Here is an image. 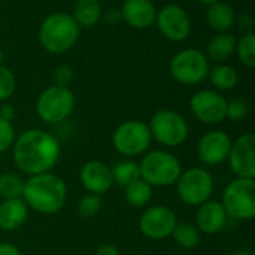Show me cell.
Returning <instances> with one entry per match:
<instances>
[{
    "label": "cell",
    "mask_w": 255,
    "mask_h": 255,
    "mask_svg": "<svg viewBox=\"0 0 255 255\" xmlns=\"http://www.w3.org/2000/svg\"><path fill=\"white\" fill-rule=\"evenodd\" d=\"M61 155V145L55 136L39 128L22 131L12 145L16 169L28 176L51 172Z\"/></svg>",
    "instance_id": "cell-1"
},
{
    "label": "cell",
    "mask_w": 255,
    "mask_h": 255,
    "mask_svg": "<svg viewBox=\"0 0 255 255\" xmlns=\"http://www.w3.org/2000/svg\"><path fill=\"white\" fill-rule=\"evenodd\" d=\"M28 209L42 215H54L60 212L67 199L66 182L55 173L46 172L33 175L24 181L22 197Z\"/></svg>",
    "instance_id": "cell-2"
},
{
    "label": "cell",
    "mask_w": 255,
    "mask_h": 255,
    "mask_svg": "<svg viewBox=\"0 0 255 255\" xmlns=\"http://www.w3.org/2000/svg\"><path fill=\"white\" fill-rule=\"evenodd\" d=\"M79 37V25L72 15L52 13L40 25L39 40L40 45L52 54H61L69 51Z\"/></svg>",
    "instance_id": "cell-3"
},
{
    "label": "cell",
    "mask_w": 255,
    "mask_h": 255,
    "mask_svg": "<svg viewBox=\"0 0 255 255\" xmlns=\"http://www.w3.org/2000/svg\"><path fill=\"white\" fill-rule=\"evenodd\" d=\"M139 170L140 178L151 187H170L176 184L182 166L172 152L155 149L143 155L139 163Z\"/></svg>",
    "instance_id": "cell-4"
},
{
    "label": "cell",
    "mask_w": 255,
    "mask_h": 255,
    "mask_svg": "<svg viewBox=\"0 0 255 255\" xmlns=\"http://www.w3.org/2000/svg\"><path fill=\"white\" fill-rule=\"evenodd\" d=\"M227 215L233 220L250 221L255 217V179L236 178L223 193V202Z\"/></svg>",
    "instance_id": "cell-5"
},
{
    "label": "cell",
    "mask_w": 255,
    "mask_h": 255,
    "mask_svg": "<svg viewBox=\"0 0 255 255\" xmlns=\"http://www.w3.org/2000/svg\"><path fill=\"white\" fill-rule=\"evenodd\" d=\"M176 193L182 203L199 208L211 200L214 193V178L203 167H188L181 172L176 181Z\"/></svg>",
    "instance_id": "cell-6"
},
{
    "label": "cell",
    "mask_w": 255,
    "mask_h": 255,
    "mask_svg": "<svg viewBox=\"0 0 255 255\" xmlns=\"http://www.w3.org/2000/svg\"><path fill=\"white\" fill-rule=\"evenodd\" d=\"M75 109V96L67 87L52 85L42 91L36 103L37 117L46 124L66 121Z\"/></svg>",
    "instance_id": "cell-7"
},
{
    "label": "cell",
    "mask_w": 255,
    "mask_h": 255,
    "mask_svg": "<svg viewBox=\"0 0 255 255\" xmlns=\"http://www.w3.org/2000/svg\"><path fill=\"white\" fill-rule=\"evenodd\" d=\"M148 127L151 137L166 148H176L182 145L190 133L185 118L170 109L155 112Z\"/></svg>",
    "instance_id": "cell-8"
},
{
    "label": "cell",
    "mask_w": 255,
    "mask_h": 255,
    "mask_svg": "<svg viewBox=\"0 0 255 255\" xmlns=\"http://www.w3.org/2000/svg\"><path fill=\"white\" fill-rule=\"evenodd\" d=\"M151 131L148 124L139 120L124 121L117 127L112 136L114 148L124 157H136L151 146Z\"/></svg>",
    "instance_id": "cell-9"
},
{
    "label": "cell",
    "mask_w": 255,
    "mask_h": 255,
    "mask_svg": "<svg viewBox=\"0 0 255 255\" xmlns=\"http://www.w3.org/2000/svg\"><path fill=\"white\" fill-rule=\"evenodd\" d=\"M209 61L199 49H184L178 52L170 63L172 76L185 85H194L208 78Z\"/></svg>",
    "instance_id": "cell-10"
},
{
    "label": "cell",
    "mask_w": 255,
    "mask_h": 255,
    "mask_svg": "<svg viewBox=\"0 0 255 255\" xmlns=\"http://www.w3.org/2000/svg\"><path fill=\"white\" fill-rule=\"evenodd\" d=\"M176 224V214L166 205H155L145 209L139 220V229L142 235L152 241L170 238Z\"/></svg>",
    "instance_id": "cell-11"
},
{
    "label": "cell",
    "mask_w": 255,
    "mask_h": 255,
    "mask_svg": "<svg viewBox=\"0 0 255 255\" xmlns=\"http://www.w3.org/2000/svg\"><path fill=\"white\" fill-rule=\"evenodd\" d=\"M190 109L200 123L218 124L226 120L227 100L218 91L202 90L191 97Z\"/></svg>",
    "instance_id": "cell-12"
},
{
    "label": "cell",
    "mask_w": 255,
    "mask_h": 255,
    "mask_svg": "<svg viewBox=\"0 0 255 255\" xmlns=\"http://www.w3.org/2000/svg\"><path fill=\"white\" fill-rule=\"evenodd\" d=\"M229 163L236 178L255 179V136L245 133L233 143L229 154Z\"/></svg>",
    "instance_id": "cell-13"
},
{
    "label": "cell",
    "mask_w": 255,
    "mask_h": 255,
    "mask_svg": "<svg viewBox=\"0 0 255 255\" xmlns=\"http://www.w3.org/2000/svg\"><path fill=\"white\" fill-rule=\"evenodd\" d=\"M232 137L223 130L205 133L197 143V157L206 166H218L227 161L232 149Z\"/></svg>",
    "instance_id": "cell-14"
},
{
    "label": "cell",
    "mask_w": 255,
    "mask_h": 255,
    "mask_svg": "<svg viewBox=\"0 0 255 255\" xmlns=\"http://www.w3.org/2000/svg\"><path fill=\"white\" fill-rule=\"evenodd\" d=\"M155 24L161 34L173 42L187 39L191 31V21L188 13L178 4H167L160 12H157Z\"/></svg>",
    "instance_id": "cell-15"
},
{
    "label": "cell",
    "mask_w": 255,
    "mask_h": 255,
    "mask_svg": "<svg viewBox=\"0 0 255 255\" xmlns=\"http://www.w3.org/2000/svg\"><path fill=\"white\" fill-rule=\"evenodd\" d=\"M79 179H81L82 187L88 193L97 194V196L108 193L114 185L111 167L108 164H105L103 161H99V160L87 161L81 167Z\"/></svg>",
    "instance_id": "cell-16"
},
{
    "label": "cell",
    "mask_w": 255,
    "mask_h": 255,
    "mask_svg": "<svg viewBox=\"0 0 255 255\" xmlns=\"http://www.w3.org/2000/svg\"><path fill=\"white\" fill-rule=\"evenodd\" d=\"M227 220H229V215L224 206L221 205V202L208 200L203 205H200L197 209L196 227L199 229L200 233L217 235L226 227Z\"/></svg>",
    "instance_id": "cell-17"
},
{
    "label": "cell",
    "mask_w": 255,
    "mask_h": 255,
    "mask_svg": "<svg viewBox=\"0 0 255 255\" xmlns=\"http://www.w3.org/2000/svg\"><path fill=\"white\" fill-rule=\"evenodd\" d=\"M157 9L149 0H126L121 18L134 28H146L155 22Z\"/></svg>",
    "instance_id": "cell-18"
},
{
    "label": "cell",
    "mask_w": 255,
    "mask_h": 255,
    "mask_svg": "<svg viewBox=\"0 0 255 255\" xmlns=\"http://www.w3.org/2000/svg\"><path fill=\"white\" fill-rule=\"evenodd\" d=\"M28 217V206L24 200L7 199L0 203V229L4 232H16L24 226Z\"/></svg>",
    "instance_id": "cell-19"
},
{
    "label": "cell",
    "mask_w": 255,
    "mask_h": 255,
    "mask_svg": "<svg viewBox=\"0 0 255 255\" xmlns=\"http://www.w3.org/2000/svg\"><path fill=\"white\" fill-rule=\"evenodd\" d=\"M235 9L223 1H217L214 4L209 6L208 13H206V21L211 25V28H214L215 31L221 33V31H227L229 28H232V25L235 24Z\"/></svg>",
    "instance_id": "cell-20"
},
{
    "label": "cell",
    "mask_w": 255,
    "mask_h": 255,
    "mask_svg": "<svg viewBox=\"0 0 255 255\" xmlns=\"http://www.w3.org/2000/svg\"><path fill=\"white\" fill-rule=\"evenodd\" d=\"M72 16L79 27H93L102 16V6L99 0H78Z\"/></svg>",
    "instance_id": "cell-21"
},
{
    "label": "cell",
    "mask_w": 255,
    "mask_h": 255,
    "mask_svg": "<svg viewBox=\"0 0 255 255\" xmlns=\"http://www.w3.org/2000/svg\"><path fill=\"white\" fill-rule=\"evenodd\" d=\"M124 197L130 206L143 208L152 199V187L146 184L142 178H139L127 187H124Z\"/></svg>",
    "instance_id": "cell-22"
},
{
    "label": "cell",
    "mask_w": 255,
    "mask_h": 255,
    "mask_svg": "<svg viewBox=\"0 0 255 255\" xmlns=\"http://www.w3.org/2000/svg\"><path fill=\"white\" fill-rule=\"evenodd\" d=\"M208 76L211 79V84L220 91H230L239 82V75L236 69L227 64H220L214 67L212 70H209Z\"/></svg>",
    "instance_id": "cell-23"
},
{
    "label": "cell",
    "mask_w": 255,
    "mask_h": 255,
    "mask_svg": "<svg viewBox=\"0 0 255 255\" xmlns=\"http://www.w3.org/2000/svg\"><path fill=\"white\" fill-rule=\"evenodd\" d=\"M236 43L232 34H217L208 45V54L214 61H226L236 51Z\"/></svg>",
    "instance_id": "cell-24"
},
{
    "label": "cell",
    "mask_w": 255,
    "mask_h": 255,
    "mask_svg": "<svg viewBox=\"0 0 255 255\" xmlns=\"http://www.w3.org/2000/svg\"><path fill=\"white\" fill-rule=\"evenodd\" d=\"M112 181L115 185L118 187H127L128 184H131L133 181L140 178V170H139V164L136 161L131 160H123L118 161L112 169Z\"/></svg>",
    "instance_id": "cell-25"
},
{
    "label": "cell",
    "mask_w": 255,
    "mask_h": 255,
    "mask_svg": "<svg viewBox=\"0 0 255 255\" xmlns=\"http://www.w3.org/2000/svg\"><path fill=\"white\" fill-rule=\"evenodd\" d=\"M175 242L184 248V250H193L200 244V238L202 233L199 232V229L194 224L190 223H178L173 233H172Z\"/></svg>",
    "instance_id": "cell-26"
},
{
    "label": "cell",
    "mask_w": 255,
    "mask_h": 255,
    "mask_svg": "<svg viewBox=\"0 0 255 255\" xmlns=\"http://www.w3.org/2000/svg\"><path fill=\"white\" fill-rule=\"evenodd\" d=\"M24 191V179L16 173H1L0 175V199H19Z\"/></svg>",
    "instance_id": "cell-27"
},
{
    "label": "cell",
    "mask_w": 255,
    "mask_h": 255,
    "mask_svg": "<svg viewBox=\"0 0 255 255\" xmlns=\"http://www.w3.org/2000/svg\"><path fill=\"white\" fill-rule=\"evenodd\" d=\"M102 206H103V200L100 196L87 193L85 196H82L79 199L78 206H76V212L79 217L88 220V218H94L102 211Z\"/></svg>",
    "instance_id": "cell-28"
},
{
    "label": "cell",
    "mask_w": 255,
    "mask_h": 255,
    "mask_svg": "<svg viewBox=\"0 0 255 255\" xmlns=\"http://www.w3.org/2000/svg\"><path fill=\"white\" fill-rule=\"evenodd\" d=\"M236 51L239 55V60L250 69L255 67V36L254 33L245 34L238 43Z\"/></svg>",
    "instance_id": "cell-29"
},
{
    "label": "cell",
    "mask_w": 255,
    "mask_h": 255,
    "mask_svg": "<svg viewBox=\"0 0 255 255\" xmlns=\"http://www.w3.org/2000/svg\"><path fill=\"white\" fill-rule=\"evenodd\" d=\"M250 112V105L247 100L236 97L227 102V109H226V118L230 121H241L244 120Z\"/></svg>",
    "instance_id": "cell-30"
},
{
    "label": "cell",
    "mask_w": 255,
    "mask_h": 255,
    "mask_svg": "<svg viewBox=\"0 0 255 255\" xmlns=\"http://www.w3.org/2000/svg\"><path fill=\"white\" fill-rule=\"evenodd\" d=\"M15 85L16 84L12 72L3 64H0V100L9 99L15 91Z\"/></svg>",
    "instance_id": "cell-31"
},
{
    "label": "cell",
    "mask_w": 255,
    "mask_h": 255,
    "mask_svg": "<svg viewBox=\"0 0 255 255\" xmlns=\"http://www.w3.org/2000/svg\"><path fill=\"white\" fill-rule=\"evenodd\" d=\"M15 137L16 136H15V130H13L12 123L0 118V154H3L12 148Z\"/></svg>",
    "instance_id": "cell-32"
},
{
    "label": "cell",
    "mask_w": 255,
    "mask_h": 255,
    "mask_svg": "<svg viewBox=\"0 0 255 255\" xmlns=\"http://www.w3.org/2000/svg\"><path fill=\"white\" fill-rule=\"evenodd\" d=\"M73 79V70L70 66L67 64H61L58 66L55 70H54V81H55V85H60V87H67L70 84V81Z\"/></svg>",
    "instance_id": "cell-33"
},
{
    "label": "cell",
    "mask_w": 255,
    "mask_h": 255,
    "mask_svg": "<svg viewBox=\"0 0 255 255\" xmlns=\"http://www.w3.org/2000/svg\"><path fill=\"white\" fill-rule=\"evenodd\" d=\"M96 255H121L120 250L112 244H103L97 248Z\"/></svg>",
    "instance_id": "cell-34"
},
{
    "label": "cell",
    "mask_w": 255,
    "mask_h": 255,
    "mask_svg": "<svg viewBox=\"0 0 255 255\" xmlns=\"http://www.w3.org/2000/svg\"><path fill=\"white\" fill-rule=\"evenodd\" d=\"M0 255H21V251L9 242H0Z\"/></svg>",
    "instance_id": "cell-35"
},
{
    "label": "cell",
    "mask_w": 255,
    "mask_h": 255,
    "mask_svg": "<svg viewBox=\"0 0 255 255\" xmlns=\"http://www.w3.org/2000/svg\"><path fill=\"white\" fill-rule=\"evenodd\" d=\"M0 118L12 123V120L15 118V108L12 105H3L0 108Z\"/></svg>",
    "instance_id": "cell-36"
},
{
    "label": "cell",
    "mask_w": 255,
    "mask_h": 255,
    "mask_svg": "<svg viewBox=\"0 0 255 255\" xmlns=\"http://www.w3.org/2000/svg\"><path fill=\"white\" fill-rule=\"evenodd\" d=\"M253 25H254V21H253V18H251V16L244 15V16H241V18H239V27H241V30L247 31V34L253 33V31H251Z\"/></svg>",
    "instance_id": "cell-37"
},
{
    "label": "cell",
    "mask_w": 255,
    "mask_h": 255,
    "mask_svg": "<svg viewBox=\"0 0 255 255\" xmlns=\"http://www.w3.org/2000/svg\"><path fill=\"white\" fill-rule=\"evenodd\" d=\"M120 19H121V12L112 10V12L106 13V22L108 24H118Z\"/></svg>",
    "instance_id": "cell-38"
},
{
    "label": "cell",
    "mask_w": 255,
    "mask_h": 255,
    "mask_svg": "<svg viewBox=\"0 0 255 255\" xmlns=\"http://www.w3.org/2000/svg\"><path fill=\"white\" fill-rule=\"evenodd\" d=\"M230 255H254V253L247 250V248H241V250H236L235 253H232Z\"/></svg>",
    "instance_id": "cell-39"
},
{
    "label": "cell",
    "mask_w": 255,
    "mask_h": 255,
    "mask_svg": "<svg viewBox=\"0 0 255 255\" xmlns=\"http://www.w3.org/2000/svg\"><path fill=\"white\" fill-rule=\"evenodd\" d=\"M200 3H203V4H214V3H217V1H220V0H199Z\"/></svg>",
    "instance_id": "cell-40"
},
{
    "label": "cell",
    "mask_w": 255,
    "mask_h": 255,
    "mask_svg": "<svg viewBox=\"0 0 255 255\" xmlns=\"http://www.w3.org/2000/svg\"><path fill=\"white\" fill-rule=\"evenodd\" d=\"M4 60V54H3V51L0 49V64H1V61Z\"/></svg>",
    "instance_id": "cell-41"
}]
</instances>
